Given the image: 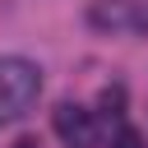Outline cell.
I'll return each instance as SVG.
<instances>
[{
    "mask_svg": "<svg viewBox=\"0 0 148 148\" xmlns=\"http://www.w3.org/2000/svg\"><path fill=\"white\" fill-rule=\"evenodd\" d=\"M51 130H56V139L65 148H97V120L79 102H60L51 111Z\"/></svg>",
    "mask_w": 148,
    "mask_h": 148,
    "instance_id": "cell-2",
    "label": "cell"
},
{
    "mask_svg": "<svg viewBox=\"0 0 148 148\" xmlns=\"http://www.w3.org/2000/svg\"><path fill=\"white\" fill-rule=\"evenodd\" d=\"M42 97V69L23 56H0V125L28 116Z\"/></svg>",
    "mask_w": 148,
    "mask_h": 148,
    "instance_id": "cell-1",
    "label": "cell"
},
{
    "mask_svg": "<svg viewBox=\"0 0 148 148\" xmlns=\"http://www.w3.org/2000/svg\"><path fill=\"white\" fill-rule=\"evenodd\" d=\"M14 148H42V143H37V139H28V134H23V139H18V143H14Z\"/></svg>",
    "mask_w": 148,
    "mask_h": 148,
    "instance_id": "cell-6",
    "label": "cell"
},
{
    "mask_svg": "<svg viewBox=\"0 0 148 148\" xmlns=\"http://www.w3.org/2000/svg\"><path fill=\"white\" fill-rule=\"evenodd\" d=\"M102 106H106V111H120V106H125V88H120V83L102 88Z\"/></svg>",
    "mask_w": 148,
    "mask_h": 148,
    "instance_id": "cell-5",
    "label": "cell"
},
{
    "mask_svg": "<svg viewBox=\"0 0 148 148\" xmlns=\"http://www.w3.org/2000/svg\"><path fill=\"white\" fill-rule=\"evenodd\" d=\"M88 23H92V28H111V32H148V14L130 9L125 0L92 5V9H88Z\"/></svg>",
    "mask_w": 148,
    "mask_h": 148,
    "instance_id": "cell-3",
    "label": "cell"
},
{
    "mask_svg": "<svg viewBox=\"0 0 148 148\" xmlns=\"http://www.w3.org/2000/svg\"><path fill=\"white\" fill-rule=\"evenodd\" d=\"M111 148H143V134H139L134 125H120L116 139H111Z\"/></svg>",
    "mask_w": 148,
    "mask_h": 148,
    "instance_id": "cell-4",
    "label": "cell"
}]
</instances>
